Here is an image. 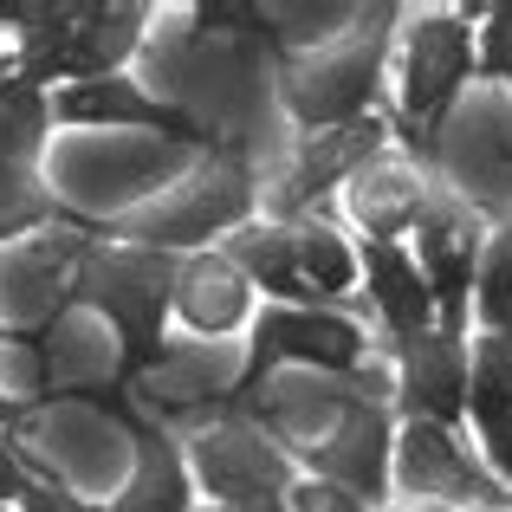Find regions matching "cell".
Instances as JSON below:
<instances>
[{
  "mask_svg": "<svg viewBox=\"0 0 512 512\" xmlns=\"http://www.w3.org/2000/svg\"><path fill=\"white\" fill-rule=\"evenodd\" d=\"M39 376H46V357H39V344H7V357H0V383L39 389Z\"/></svg>",
  "mask_w": 512,
  "mask_h": 512,
  "instance_id": "30",
  "label": "cell"
},
{
  "mask_svg": "<svg viewBox=\"0 0 512 512\" xmlns=\"http://www.w3.org/2000/svg\"><path fill=\"white\" fill-rule=\"evenodd\" d=\"M428 188L435 182H428L422 169H409V163H396V156L376 150L370 163L350 175V214L363 221L370 240H402L415 227V214H422Z\"/></svg>",
  "mask_w": 512,
  "mask_h": 512,
  "instance_id": "17",
  "label": "cell"
},
{
  "mask_svg": "<svg viewBox=\"0 0 512 512\" xmlns=\"http://www.w3.org/2000/svg\"><path fill=\"white\" fill-rule=\"evenodd\" d=\"M20 500H26V512H91L85 500H72V493H65V487H52V480H26V493H20Z\"/></svg>",
  "mask_w": 512,
  "mask_h": 512,
  "instance_id": "31",
  "label": "cell"
},
{
  "mask_svg": "<svg viewBox=\"0 0 512 512\" xmlns=\"http://www.w3.org/2000/svg\"><path fill=\"white\" fill-rule=\"evenodd\" d=\"M467 409H474L487 454L500 467V487L512 493V338H487L467 357Z\"/></svg>",
  "mask_w": 512,
  "mask_h": 512,
  "instance_id": "19",
  "label": "cell"
},
{
  "mask_svg": "<svg viewBox=\"0 0 512 512\" xmlns=\"http://www.w3.org/2000/svg\"><path fill=\"white\" fill-rule=\"evenodd\" d=\"M383 150V124H376V111L363 117V124H344V130H318V137L299 143V156H292V169L279 175L273 188V221H305V214L318 208V195L325 188L350 182L370 156Z\"/></svg>",
  "mask_w": 512,
  "mask_h": 512,
  "instance_id": "12",
  "label": "cell"
},
{
  "mask_svg": "<svg viewBox=\"0 0 512 512\" xmlns=\"http://www.w3.org/2000/svg\"><path fill=\"white\" fill-rule=\"evenodd\" d=\"M214 512H286V500H273V506H214Z\"/></svg>",
  "mask_w": 512,
  "mask_h": 512,
  "instance_id": "33",
  "label": "cell"
},
{
  "mask_svg": "<svg viewBox=\"0 0 512 512\" xmlns=\"http://www.w3.org/2000/svg\"><path fill=\"white\" fill-rule=\"evenodd\" d=\"M52 221V195L26 163H0V240H20L26 227Z\"/></svg>",
  "mask_w": 512,
  "mask_h": 512,
  "instance_id": "26",
  "label": "cell"
},
{
  "mask_svg": "<svg viewBox=\"0 0 512 512\" xmlns=\"http://www.w3.org/2000/svg\"><path fill=\"white\" fill-rule=\"evenodd\" d=\"M480 59H474V78H506L512 85V0L500 7H480Z\"/></svg>",
  "mask_w": 512,
  "mask_h": 512,
  "instance_id": "28",
  "label": "cell"
},
{
  "mask_svg": "<svg viewBox=\"0 0 512 512\" xmlns=\"http://www.w3.org/2000/svg\"><path fill=\"white\" fill-rule=\"evenodd\" d=\"M396 402L409 422L428 428H461L467 415V344L448 331H422V338L396 344Z\"/></svg>",
  "mask_w": 512,
  "mask_h": 512,
  "instance_id": "11",
  "label": "cell"
},
{
  "mask_svg": "<svg viewBox=\"0 0 512 512\" xmlns=\"http://www.w3.org/2000/svg\"><path fill=\"white\" fill-rule=\"evenodd\" d=\"M175 299V260L150 247L124 253H85L72 273V305L111 318L124 350H117V389L137 383L156 357H163V312Z\"/></svg>",
  "mask_w": 512,
  "mask_h": 512,
  "instance_id": "1",
  "label": "cell"
},
{
  "mask_svg": "<svg viewBox=\"0 0 512 512\" xmlns=\"http://www.w3.org/2000/svg\"><path fill=\"white\" fill-rule=\"evenodd\" d=\"M240 350L234 344H175L143 370V396L163 415H208L227 409L240 389Z\"/></svg>",
  "mask_w": 512,
  "mask_h": 512,
  "instance_id": "13",
  "label": "cell"
},
{
  "mask_svg": "<svg viewBox=\"0 0 512 512\" xmlns=\"http://www.w3.org/2000/svg\"><path fill=\"white\" fill-rule=\"evenodd\" d=\"M85 260V240H33L0 253V312L13 325H46L72 305V273Z\"/></svg>",
  "mask_w": 512,
  "mask_h": 512,
  "instance_id": "14",
  "label": "cell"
},
{
  "mask_svg": "<svg viewBox=\"0 0 512 512\" xmlns=\"http://www.w3.org/2000/svg\"><path fill=\"white\" fill-rule=\"evenodd\" d=\"M7 493H26V467L0 448V500H7Z\"/></svg>",
  "mask_w": 512,
  "mask_h": 512,
  "instance_id": "32",
  "label": "cell"
},
{
  "mask_svg": "<svg viewBox=\"0 0 512 512\" xmlns=\"http://www.w3.org/2000/svg\"><path fill=\"white\" fill-rule=\"evenodd\" d=\"M474 78V33H467V13H422V20L402 33V143L422 156V169H441V130L448 111L461 98V85Z\"/></svg>",
  "mask_w": 512,
  "mask_h": 512,
  "instance_id": "4",
  "label": "cell"
},
{
  "mask_svg": "<svg viewBox=\"0 0 512 512\" xmlns=\"http://www.w3.org/2000/svg\"><path fill=\"white\" fill-rule=\"evenodd\" d=\"M195 474L221 506H273L292 493V454L266 435L253 415H227V422L195 435Z\"/></svg>",
  "mask_w": 512,
  "mask_h": 512,
  "instance_id": "9",
  "label": "cell"
},
{
  "mask_svg": "<svg viewBox=\"0 0 512 512\" xmlns=\"http://www.w3.org/2000/svg\"><path fill=\"white\" fill-rule=\"evenodd\" d=\"M286 500H292L286 512H370L363 500H350L344 487H331V480H299Z\"/></svg>",
  "mask_w": 512,
  "mask_h": 512,
  "instance_id": "29",
  "label": "cell"
},
{
  "mask_svg": "<svg viewBox=\"0 0 512 512\" xmlns=\"http://www.w3.org/2000/svg\"><path fill=\"white\" fill-rule=\"evenodd\" d=\"M247 214H253V163H247V150L227 143V150H214L169 201L124 214L117 234L137 240V247H150V253H169V247L214 240L221 227H247Z\"/></svg>",
  "mask_w": 512,
  "mask_h": 512,
  "instance_id": "5",
  "label": "cell"
},
{
  "mask_svg": "<svg viewBox=\"0 0 512 512\" xmlns=\"http://www.w3.org/2000/svg\"><path fill=\"white\" fill-rule=\"evenodd\" d=\"M409 234L422 240V260L415 266H422L428 299H435V331L461 338L467 331V292H474V273H480V247H487L480 240V214L461 195H448V188H428Z\"/></svg>",
  "mask_w": 512,
  "mask_h": 512,
  "instance_id": "8",
  "label": "cell"
},
{
  "mask_svg": "<svg viewBox=\"0 0 512 512\" xmlns=\"http://www.w3.org/2000/svg\"><path fill=\"white\" fill-rule=\"evenodd\" d=\"M363 279H370V305L383 312L389 338H422L435 331V299H428V279L415 266V253L402 240H370L363 247Z\"/></svg>",
  "mask_w": 512,
  "mask_h": 512,
  "instance_id": "18",
  "label": "cell"
},
{
  "mask_svg": "<svg viewBox=\"0 0 512 512\" xmlns=\"http://www.w3.org/2000/svg\"><path fill=\"white\" fill-rule=\"evenodd\" d=\"M389 448H396V428L383 409V383H376V370H357V396L344 402L331 435L305 448V461H312V480H331L350 500L376 506L389 500Z\"/></svg>",
  "mask_w": 512,
  "mask_h": 512,
  "instance_id": "7",
  "label": "cell"
},
{
  "mask_svg": "<svg viewBox=\"0 0 512 512\" xmlns=\"http://www.w3.org/2000/svg\"><path fill=\"white\" fill-rule=\"evenodd\" d=\"M0 422H13V402L7 396H0Z\"/></svg>",
  "mask_w": 512,
  "mask_h": 512,
  "instance_id": "34",
  "label": "cell"
},
{
  "mask_svg": "<svg viewBox=\"0 0 512 512\" xmlns=\"http://www.w3.org/2000/svg\"><path fill=\"white\" fill-rule=\"evenodd\" d=\"M52 104L39 98L26 78H0V163H26L33 169V150L46 137Z\"/></svg>",
  "mask_w": 512,
  "mask_h": 512,
  "instance_id": "24",
  "label": "cell"
},
{
  "mask_svg": "<svg viewBox=\"0 0 512 512\" xmlns=\"http://www.w3.org/2000/svg\"><path fill=\"white\" fill-rule=\"evenodd\" d=\"M52 111H59L65 124H137V130L182 137V143H214L188 111H175V104H156L150 91H137L130 78H85V85L59 91V104H52Z\"/></svg>",
  "mask_w": 512,
  "mask_h": 512,
  "instance_id": "16",
  "label": "cell"
},
{
  "mask_svg": "<svg viewBox=\"0 0 512 512\" xmlns=\"http://www.w3.org/2000/svg\"><path fill=\"white\" fill-rule=\"evenodd\" d=\"M389 487H402L422 506H512V493L487 467H474V454L448 435V428L428 422H402L396 448H389Z\"/></svg>",
  "mask_w": 512,
  "mask_h": 512,
  "instance_id": "10",
  "label": "cell"
},
{
  "mask_svg": "<svg viewBox=\"0 0 512 512\" xmlns=\"http://www.w3.org/2000/svg\"><path fill=\"white\" fill-rule=\"evenodd\" d=\"M474 292H480V325H487V338H512V214L500 221V234L480 247Z\"/></svg>",
  "mask_w": 512,
  "mask_h": 512,
  "instance_id": "25",
  "label": "cell"
},
{
  "mask_svg": "<svg viewBox=\"0 0 512 512\" xmlns=\"http://www.w3.org/2000/svg\"><path fill=\"white\" fill-rule=\"evenodd\" d=\"M175 312L188 318L195 331H214V338H227V331L247 318V279L234 273V266L221 260V253H201V260L175 266Z\"/></svg>",
  "mask_w": 512,
  "mask_h": 512,
  "instance_id": "20",
  "label": "cell"
},
{
  "mask_svg": "<svg viewBox=\"0 0 512 512\" xmlns=\"http://www.w3.org/2000/svg\"><path fill=\"white\" fill-rule=\"evenodd\" d=\"M415 512H454V506H415Z\"/></svg>",
  "mask_w": 512,
  "mask_h": 512,
  "instance_id": "35",
  "label": "cell"
},
{
  "mask_svg": "<svg viewBox=\"0 0 512 512\" xmlns=\"http://www.w3.org/2000/svg\"><path fill=\"white\" fill-rule=\"evenodd\" d=\"M266 409L260 428L286 448V441H318L331 435V422L344 415V402L357 396V376H318V370H279L266 376Z\"/></svg>",
  "mask_w": 512,
  "mask_h": 512,
  "instance_id": "15",
  "label": "cell"
},
{
  "mask_svg": "<svg viewBox=\"0 0 512 512\" xmlns=\"http://www.w3.org/2000/svg\"><path fill=\"white\" fill-rule=\"evenodd\" d=\"M195 26H208V33H227V39H240V46H266V52H279V33H273V13H260V7H195Z\"/></svg>",
  "mask_w": 512,
  "mask_h": 512,
  "instance_id": "27",
  "label": "cell"
},
{
  "mask_svg": "<svg viewBox=\"0 0 512 512\" xmlns=\"http://www.w3.org/2000/svg\"><path fill=\"white\" fill-rule=\"evenodd\" d=\"M0 20L26 26L20 33V78L46 85V78H117V65L137 52L143 7L117 0V7H0Z\"/></svg>",
  "mask_w": 512,
  "mask_h": 512,
  "instance_id": "2",
  "label": "cell"
},
{
  "mask_svg": "<svg viewBox=\"0 0 512 512\" xmlns=\"http://www.w3.org/2000/svg\"><path fill=\"white\" fill-rule=\"evenodd\" d=\"M227 266H234L247 286H266L273 299H292V305H318L312 292H305V279H299V260H292V227L286 221H266V227H240L234 240H227V253H221ZM325 312V305H318Z\"/></svg>",
  "mask_w": 512,
  "mask_h": 512,
  "instance_id": "22",
  "label": "cell"
},
{
  "mask_svg": "<svg viewBox=\"0 0 512 512\" xmlns=\"http://www.w3.org/2000/svg\"><path fill=\"white\" fill-rule=\"evenodd\" d=\"M130 422V441H137V474H130L124 500H111L117 512H188V467H182V448L163 435V428L137 422V415L124 409Z\"/></svg>",
  "mask_w": 512,
  "mask_h": 512,
  "instance_id": "21",
  "label": "cell"
},
{
  "mask_svg": "<svg viewBox=\"0 0 512 512\" xmlns=\"http://www.w3.org/2000/svg\"><path fill=\"white\" fill-rule=\"evenodd\" d=\"M389 20H396V7H376L363 13V26L350 39L312 52V59L279 52V98H286L292 124L318 137V130H344L370 117L376 85H383V59H389Z\"/></svg>",
  "mask_w": 512,
  "mask_h": 512,
  "instance_id": "3",
  "label": "cell"
},
{
  "mask_svg": "<svg viewBox=\"0 0 512 512\" xmlns=\"http://www.w3.org/2000/svg\"><path fill=\"white\" fill-rule=\"evenodd\" d=\"M292 260H299V279L305 292H312L318 305H338L350 286H357V253L344 247L338 227H325L318 214H305V221H292Z\"/></svg>",
  "mask_w": 512,
  "mask_h": 512,
  "instance_id": "23",
  "label": "cell"
},
{
  "mask_svg": "<svg viewBox=\"0 0 512 512\" xmlns=\"http://www.w3.org/2000/svg\"><path fill=\"white\" fill-rule=\"evenodd\" d=\"M279 370H318V376H357L363 370V325L350 312H318V305H273L253 325V350L240 363V389L227 409L247 415L266 376Z\"/></svg>",
  "mask_w": 512,
  "mask_h": 512,
  "instance_id": "6",
  "label": "cell"
}]
</instances>
